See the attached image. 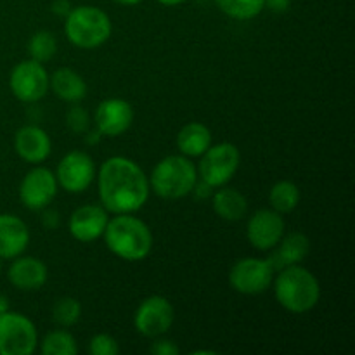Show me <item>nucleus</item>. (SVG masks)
<instances>
[{
  "label": "nucleus",
  "mask_w": 355,
  "mask_h": 355,
  "mask_svg": "<svg viewBox=\"0 0 355 355\" xmlns=\"http://www.w3.org/2000/svg\"><path fill=\"white\" fill-rule=\"evenodd\" d=\"M274 269L270 259L259 260L248 257L241 259L232 266L229 272V284L234 291L241 295H259L270 288L274 279Z\"/></svg>",
  "instance_id": "obj_9"
},
{
  "label": "nucleus",
  "mask_w": 355,
  "mask_h": 355,
  "mask_svg": "<svg viewBox=\"0 0 355 355\" xmlns=\"http://www.w3.org/2000/svg\"><path fill=\"white\" fill-rule=\"evenodd\" d=\"M101 137H103V135H101L97 130H96V132H89V130L85 132V141H87V144H97Z\"/></svg>",
  "instance_id": "obj_34"
},
{
  "label": "nucleus",
  "mask_w": 355,
  "mask_h": 355,
  "mask_svg": "<svg viewBox=\"0 0 355 355\" xmlns=\"http://www.w3.org/2000/svg\"><path fill=\"white\" fill-rule=\"evenodd\" d=\"M69 10H71V3H69V0H54V2H52V12L58 14V16L61 17L68 16Z\"/></svg>",
  "instance_id": "obj_31"
},
{
  "label": "nucleus",
  "mask_w": 355,
  "mask_h": 355,
  "mask_svg": "<svg viewBox=\"0 0 355 355\" xmlns=\"http://www.w3.org/2000/svg\"><path fill=\"white\" fill-rule=\"evenodd\" d=\"M97 187L101 205L114 215L139 211L151 193L144 170L125 156H111L101 165Z\"/></svg>",
  "instance_id": "obj_1"
},
{
  "label": "nucleus",
  "mask_w": 355,
  "mask_h": 355,
  "mask_svg": "<svg viewBox=\"0 0 355 355\" xmlns=\"http://www.w3.org/2000/svg\"><path fill=\"white\" fill-rule=\"evenodd\" d=\"M89 352L92 355H116L120 352V345L114 336L107 335V333H99L90 338Z\"/></svg>",
  "instance_id": "obj_28"
},
{
  "label": "nucleus",
  "mask_w": 355,
  "mask_h": 355,
  "mask_svg": "<svg viewBox=\"0 0 355 355\" xmlns=\"http://www.w3.org/2000/svg\"><path fill=\"white\" fill-rule=\"evenodd\" d=\"M211 207H214V211L222 220L238 222L248 211V200H246L241 191L234 189V187L222 186L211 196Z\"/></svg>",
  "instance_id": "obj_21"
},
{
  "label": "nucleus",
  "mask_w": 355,
  "mask_h": 355,
  "mask_svg": "<svg viewBox=\"0 0 355 355\" xmlns=\"http://www.w3.org/2000/svg\"><path fill=\"white\" fill-rule=\"evenodd\" d=\"M28 52H30V58L38 62L51 61L58 52V40H55L54 33L42 30L31 35L30 42H28Z\"/></svg>",
  "instance_id": "obj_26"
},
{
  "label": "nucleus",
  "mask_w": 355,
  "mask_h": 355,
  "mask_svg": "<svg viewBox=\"0 0 355 355\" xmlns=\"http://www.w3.org/2000/svg\"><path fill=\"white\" fill-rule=\"evenodd\" d=\"M225 16L238 21H248L266 9V0H215Z\"/></svg>",
  "instance_id": "obj_24"
},
{
  "label": "nucleus",
  "mask_w": 355,
  "mask_h": 355,
  "mask_svg": "<svg viewBox=\"0 0 355 355\" xmlns=\"http://www.w3.org/2000/svg\"><path fill=\"white\" fill-rule=\"evenodd\" d=\"M276 248L274 255L270 257V262L277 272L283 267L297 266V263L304 262L311 252V239L304 232H288V234L284 232Z\"/></svg>",
  "instance_id": "obj_19"
},
{
  "label": "nucleus",
  "mask_w": 355,
  "mask_h": 355,
  "mask_svg": "<svg viewBox=\"0 0 355 355\" xmlns=\"http://www.w3.org/2000/svg\"><path fill=\"white\" fill-rule=\"evenodd\" d=\"M66 123H68L69 130H73L75 134H85L90 127L89 113L76 103L75 106L69 107L68 113H66Z\"/></svg>",
  "instance_id": "obj_29"
},
{
  "label": "nucleus",
  "mask_w": 355,
  "mask_h": 355,
  "mask_svg": "<svg viewBox=\"0 0 355 355\" xmlns=\"http://www.w3.org/2000/svg\"><path fill=\"white\" fill-rule=\"evenodd\" d=\"M14 149L26 163L40 165L51 156L52 142L44 128L37 125H24L14 135Z\"/></svg>",
  "instance_id": "obj_16"
},
{
  "label": "nucleus",
  "mask_w": 355,
  "mask_h": 355,
  "mask_svg": "<svg viewBox=\"0 0 355 355\" xmlns=\"http://www.w3.org/2000/svg\"><path fill=\"white\" fill-rule=\"evenodd\" d=\"M175 321L173 305L162 295L144 298L134 314V326L139 335L146 338L163 336Z\"/></svg>",
  "instance_id": "obj_10"
},
{
  "label": "nucleus",
  "mask_w": 355,
  "mask_h": 355,
  "mask_svg": "<svg viewBox=\"0 0 355 355\" xmlns=\"http://www.w3.org/2000/svg\"><path fill=\"white\" fill-rule=\"evenodd\" d=\"M82 318V305L73 297H61L52 307V319L61 328H71Z\"/></svg>",
  "instance_id": "obj_27"
},
{
  "label": "nucleus",
  "mask_w": 355,
  "mask_h": 355,
  "mask_svg": "<svg viewBox=\"0 0 355 355\" xmlns=\"http://www.w3.org/2000/svg\"><path fill=\"white\" fill-rule=\"evenodd\" d=\"M198 182L194 163L184 155L165 156L156 163L149 177V187L163 200H180L193 193Z\"/></svg>",
  "instance_id": "obj_4"
},
{
  "label": "nucleus",
  "mask_w": 355,
  "mask_h": 355,
  "mask_svg": "<svg viewBox=\"0 0 355 355\" xmlns=\"http://www.w3.org/2000/svg\"><path fill=\"white\" fill-rule=\"evenodd\" d=\"M40 350L44 355H75L78 352L75 338L66 329H54L42 340Z\"/></svg>",
  "instance_id": "obj_25"
},
{
  "label": "nucleus",
  "mask_w": 355,
  "mask_h": 355,
  "mask_svg": "<svg viewBox=\"0 0 355 355\" xmlns=\"http://www.w3.org/2000/svg\"><path fill=\"white\" fill-rule=\"evenodd\" d=\"M291 6V0H266V7L274 12H286Z\"/></svg>",
  "instance_id": "obj_32"
},
{
  "label": "nucleus",
  "mask_w": 355,
  "mask_h": 355,
  "mask_svg": "<svg viewBox=\"0 0 355 355\" xmlns=\"http://www.w3.org/2000/svg\"><path fill=\"white\" fill-rule=\"evenodd\" d=\"M211 146V132L200 121L184 125L177 134V148L187 158H200Z\"/></svg>",
  "instance_id": "obj_22"
},
{
  "label": "nucleus",
  "mask_w": 355,
  "mask_h": 355,
  "mask_svg": "<svg viewBox=\"0 0 355 355\" xmlns=\"http://www.w3.org/2000/svg\"><path fill=\"white\" fill-rule=\"evenodd\" d=\"M151 354L153 355H179L180 349L172 342V340L166 338H156L151 345Z\"/></svg>",
  "instance_id": "obj_30"
},
{
  "label": "nucleus",
  "mask_w": 355,
  "mask_h": 355,
  "mask_svg": "<svg viewBox=\"0 0 355 355\" xmlns=\"http://www.w3.org/2000/svg\"><path fill=\"white\" fill-rule=\"evenodd\" d=\"M10 284L21 291H37L47 283V266L35 257H16L7 272Z\"/></svg>",
  "instance_id": "obj_17"
},
{
  "label": "nucleus",
  "mask_w": 355,
  "mask_h": 355,
  "mask_svg": "<svg viewBox=\"0 0 355 355\" xmlns=\"http://www.w3.org/2000/svg\"><path fill=\"white\" fill-rule=\"evenodd\" d=\"M49 83L51 76L44 68V62H38L31 58L17 62L9 76L10 92L21 103L40 101L49 92Z\"/></svg>",
  "instance_id": "obj_8"
},
{
  "label": "nucleus",
  "mask_w": 355,
  "mask_h": 355,
  "mask_svg": "<svg viewBox=\"0 0 355 355\" xmlns=\"http://www.w3.org/2000/svg\"><path fill=\"white\" fill-rule=\"evenodd\" d=\"M96 130L106 137H118L125 134L134 123V107L128 101L111 97L97 106L94 114Z\"/></svg>",
  "instance_id": "obj_14"
},
{
  "label": "nucleus",
  "mask_w": 355,
  "mask_h": 355,
  "mask_svg": "<svg viewBox=\"0 0 355 355\" xmlns=\"http://www.w3.org/2000/svg\"><path fill=\"white\" fill-rule=\"evenodd\" d=\"M58 179L52 170L37 166L23 177L19 184V200L28 210L40 211L51 207L58 194Z\"/></svg>",
  "instance_id": "obj_11"
},
{
  "label": "nucleus",
  "mask_w": 355,
  "mask_h": 355,
  "mask_svg": "<svg viewBox=\"0 0 355 355\" xmlns=\"http://www.w3.org/2000/svg\"><path fill=\"white\" fill-rule=\"evenodd\" d=\"M269 203L277 214H290L300 203V189L291 180H279L269 191Z\"/></svg>",
  "instance_id": "obj_23"
},
{
  "label": "nucleus",
  "mask_w": 355,
  "mask_h": 355,
  "mask_svg": "<svg viewBox=\"0 0 355 355\" xmlns=\"http://www.w3.org/2000/svg\"><path fill=\"white\" fill-rule=\"evenodd\" d=\"M44 224L45 227L55 229L59 225V214L55 210H45L44 214Z\"/></svg>",
  "instance_id": "obj_33"
},
{
  "label": "nucleus",
  "mask_w": 355,
  "mask_h": 355,
  "mask_svg": "<svg viewBox=\"0 0 355 355\" xmlns=\"http://www.w3.org/2000/svg\"><path fill=\"white\" fill-rule=\"evenodd\" d=\"M30 245L28 225L12 214L0 215V259L12 260Z\"/></svg>",
  "instance_id": "obj_18"
},
{
  "label": "nucleus",
  "mask_w": 355,
  "mask_h": 355,
  "mask_svg": "<svg viewBox=\"0 0 355 355\" xmlns=\"http://www.w3.org/2000/svg\"><path fill=\"white\" fill-rule=\"evenodd\" d=\"M158 3H162V6H166V7H173V6H180V3H184L186 0H156Z\"/></svg>",
  "instance_id": "obj_36"
},
{
  "label": "nucleus",
  "mask_w": 355,
  "mask_h": 355,
  "mask_svg": "<svg viewBox=\"0 0 355 355\" xmlns=\"http://www.w3.org/2000/svg\"><path fill=\"white\" fill-rule=\"evenodd\" d=\"M0 272H2V259H0Z\"/></svg>",
  "instance_id": "obj_38"
},
{
  "label": "nucleus",
  "mask_w": 355,
  "mask_h": 355,
  "mask_svg": "<svg viewBox=\"0 0 355 355\" xmlns=\"http://www.w3.org/2000/svg\"><path fill=\"white\" fill-rule=\"evenodd\" d=\"M49 87L64 103L76 104L85 99L87 83L80 73L71 68H59L52 73Z\"/></svg>",
  "instance_id": "obj_20"
},
{
  "label": "nucleus",
  "mask_w": 355,
  "mask_h": 355,
  "mask_svg": "<svg viewBox=\"0 0 355 355\" xmlns=\"http://www.w3.org/2000/svg\"><path fill=\"white\" fill-rule=\"evenodd\" d=\"M113 2L120 3V6H137V3H141L142 0H113Z\"/></svg>",
  "instance_id": "obj_37"
},
{
  "label": "nucleus",
  "mask_w": 355,
  "mask_h": 355,
  "mask_svg": "<svg viewBox=\"0 0 355 355\" xmlns=\"http://www.w3.org/2000/svg\"><path fill=\"white\" fill-rule=\"evenodd\" d=\"M103 238L107 250L127 262H141L153 250L151 229L134 214H120L110 218Z\"/></svg>",
  "instance_id": "obj_2"
},
{
  "label": "nucleus",
  "mask_w": 355,
  "mask_h": 355,
  "mask_svg": "<svg viewBox=\"0 0 355 355\" xmlns=\"http://www.w3.org/2000/svg\"><path fill=\"white\" fill-rule=\"evenodd\" d=\"M9 311V300H7L6 295H0V314Z\"/></svg>",
  "instance_id": "obj_35"
},
{
  "label": "nucleus",
  "mask_w": 355,
  "mask_h": 355,
  "mask_svg": "<svg viewBox=\"0 0 355 355\" xmlns=\"http://www.w3.org/2000/svg\"><path fill=\"white\" fill-rule=\"evenodd\" d=\"M274 281V293L279 305L293 314H305L319 304L321 286L314 274L309 269L297 266H288L277 270Z\"/></svg>",
  "instance_id": "obj_3"
},
{
  "label": "nucleus",
  "mask_w": 355,
  "mask_h": 355,
  "mask_svg": "<svg viewBox=\"0 0 355 355\" xmlns=\"http://www.w3.org/2000/svg\"><path fill=\"white\" fill-rule=\"evenodd\" d=\"M200 158V165L196 168L198 179L217 189L236 175L241 163V153L232 142H218L215 146L211 144Z\"/></svg>",
  "instance_id": "obj_6"
},
{
  "label": "nucleus",
  "mask_w": 355,
  "mask_h": 355,
  "mask_svg": "<svg viewBox=\"0 0 355 355\" xmlns=\"http://www.w3.org/2000/svg\"><path fill=\"white\" fill-rule=\"evenodd\" d=\"M286 232L283 215L272 208H262L250 217L246 225V236L250 245L259 252H269L277 246Z\"/></svg>",
  "instance_id": "obj_13"
},
{
  "label": "nucleus",
  "mask_w": 355,
  "mask_h": 355,
  "mask_svg": "<svg viewBox=\"0 0 355 355\" xmlns=\"http://www.w3.org/2000/svg\"><path fill=\"white\" fill-rule=\"evenodd\" d=\"M107 220L110 217L103 205H83L69 217V234L80 243H92L103 238Z\"/></svg>",
  "instance_id": "obj_15"
},
{
  "label": "nucleus",
  "mask_w": 355,
  "mask_h": 355,
  "mask_svg": "<svg viewBox=\"0 0 355 355\" xmlns=\"http://www.w3.org/2000/svg\"><path fill=\"white\" fill-rule=\"evenodd\" d=\"M113 24L110 16L96 6L71 7L66 16V38L78 49H96L106 44Z\"/></svg>",
  "instance_id": "obj_5"
},
{
  "label": "nucleus",
  "mask_w": 355,
  "mask_h": 355,
  "mask_svg": "<svg viewBox=\"0 0 355 355\" xmlns=\"http://www.w3.org/2000/svg\"><path fill=\"white\" fill-rule=\"evenodd\" d=\"M37 343V328L26 315L12 311L0 314V355H31Z\"/></svg>",
  "instance_id": "obj_7"
},
{
  "label": "nucleus",
  "mask_w": 355,
  "mask_h": 355,
  "mask_svg": "<svg viewBox=\"0 0 355 355\" xmlns=\"http://www.w3.org/2000/svg\"><path fill=\"white\" fill-rule=\"evenodd\" d=\"M96 163L92 156L83 151H71L59 162L55 170L58 184L71 194L83 193L96 179Z\"/></svg>",
  "instance_id": "obj_12"
}]
</instances>
